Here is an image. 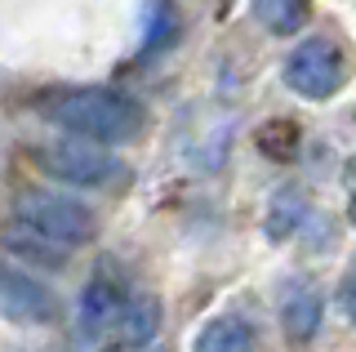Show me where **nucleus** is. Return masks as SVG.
Wrapping results in <instances>:
<instances>
[{"label": "nucleus", "instance_id": "f257e3e1", "mask_svg": "<svg viewBox=\"0 0 356 352\" xmlns=\"http://www.w3.org/2000/svg\"><path fill=\"white\" fill-rule=\"evenodd\" d=\"M40 112L54 125L72 129V134H81L89 143H129L147 125L143 107L129 94H116V90H63V94L44 98Z\"/></svg>", "mask_w": 356, "mask_h": 352}, {"label": "nucleus", "instance_id": "f03ea898", "mask_svg": "<svg viewBox=\"0 0 356 352\" xmlns=\"http://www.w3.org/2000/svg\"><path fill=\"white\" fill-rule=\"evenodd\" d=\"M14 214L27 232L44 237L58 250L85 246V241L94 237V214H89V205L72 201V196H63V192H22Z\"/></svg>", "mask_w": 356, "mask_h": 352}, {"label": "nucleus", "instance_id": "7ed1b4c3", "mask_svg": "<svg viewBox=\"0 0 356 352\" xmlns=\"http://www.w3.org/2000/svg\"><path fill=\"white\" fill-rule=\"evenodd\" d=\"M343 76H348V58H343V49L334 45L330 36H307L285 63V85L303 98L339 94Z\"/></svg>", "mask_w": 356, "mask_h": 352}, {"label": "nucleus", "instance_id": "20e7f679", "mask_svg": "<svg viewBox=\"0 0 356 352\" xmlns=\"http://www.w3.org/2000/svg\"><path fill=\"white\" fill-rule=\"evenodd\" d=\"M40 165L63 183H76V188H107L111 179H120V161L107 157L98 143L89 138H58L40 147Z\"/></svg>", "mask_w": 356, "mask_h": 352}, {"label": "nucleus", "instance_id": "39448f33", "mask_svg": "<svg viewBox=\"0 0 356 352\" xmlns=\"http://www.w3.org/2000/svg\"><path fill=\"white\" fill-rule=\"evenodd\" d=\"M0 317L22 326H49L58 317V294L44 281H36L31 272L14 268V263H0Z\"/></svg>", "mask_w": 356, "mask_h": 352}, {"label": "nucleus", "instance_id": "423d86ee", "mask_svg": "<svg viewBox=\"0 0 356 352\" xmlns=\"http://www.w3.org/2000/svg\"><path fill=\"white\" fill-rule=\"evenodd\" d=\"M134 299V290H125L116 277H94L81 294V335L89 344H120V321L125 307Z\"/></svg>", "mask_w": 356, "mask_h": 352}, {"label": "nucleus", "instance_id": "0eeeda50", "mask_svg": "<svg viewBox=\"0 0 356 352\" xmlns=\"http://www.w3.org/2000/svg\"><path fill=\"white\" fill-rule=\"evenodd\" d=\"M196 352H254V330L241 317H214L196 335Z\"/></svg>", "mask_w": 356, "mask_h": 352}, {"label": "nucleus", "instance_id": "6e6552de", "mask_svg": "<svg viewBox=\"0 0 356 352\" xmlns=\"http://www.w3.org/2000/svg\"><path fill=\"white\" fill-rule=\"evenodd\" d=\"M285 335L294 339V344H303V339L316 335V326H321V299L312 290H303V285H294V290L285 294Z\"/></svg>", "mask_w": 356, "mask_h": 352}, {"label": "nucleus", "instance_id": "1a4fd4ad", "mask_svg": "<svg viewBox=\"0 0 356 352\" xmlns=\"http://www.w3.org/2000/svg\"><path fill=\"white\" fill-rule=\"evenodd\" d=\"M312 0H254V14L267 31H294L307 18Z\"/></svg>", "mask_w": 356, "mask_h": 352}, {"label": "nucleus", "instance_id": "9d476101", "mask_svg": "<svg viewBox=\"0 0 356 352\" xmlns=\"http://www.w3.org/2000/svg\"><path fill=\"white\" fill-rule=\"evenodd\" d=\"M339 299H343V312H348V317H352V321H356V272H352V277H348V281H343V290H339Z\"/></svg>", "mask_w": 356, "mask_h": 352}, {"label": "nucleus", "instance_id": "9b49d317", "mask_svg": "<svg viewBox=\"0 0 356 352\" xmlns=\"http://www.w3.org/2000/svg\"><path fill=\"white\" fill-rule=\"evenodd\" d=\"M352 227H356V161H352Z\"/></svg>", "mask_w": 356, "mask_h": 352}]
</instances>
